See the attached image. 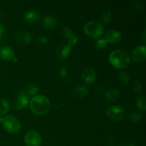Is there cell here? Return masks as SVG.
<instances>
[{"label":"cell","mask_w":146,"mask_h":146,"mask_svg":"<svg viewBox=\"0 0 146 146\" xmlns=\"http://www.w3.org/2000/svg\"><path fill=\"white\" fill-rule=\"evenodd\" d=\"M135 102H136V106H138V108H140L142 111H145L146 108L145 97L142 96H139L137 97Z\"/></svg>","instance_id":"obj_22"},{"label":"cell","mask_w":146,"mask_h":146,"mask_svg":"<svg viewBox=\"0 0 146 146\" xmlns=\"http://www.w3.org/2000/svg\"><path fill=\"white\" fill-rule=\"evenodd\" d=\"M56 24V20L53 16L46 15L42 19V24L46 28H53L55 27Z\"/></svg>","instance_id":"obj_18"},{"label":"cell","mask_w":146,"mask_h":146,"mask_svg":"<svg viewBox=\"0 0 146 146\" xmlns=\"http://www.w3.org/2000/svg\"><path fill=\"white\" fill-rule=\"evenodd\" d=\"M107 41L105 39V38H97L96 41L95 43V46L98 48H103L106 46Z\"/></svg>","instance_id":"obj_25"},{"label":"cell","mask_w":146,"mask_h":146,"mask_svg":"<svg viewBox=\"0 0 146 146\" xmlns=\"http://www.w3.org/2000/svg\"><path fill=\"white\" fill-rule=\"evenodd\" d=\"M84 31L88 36L95 38H101L104 32V27L98 21H91L84 26Z\"/></svg>","instance_id":"obj_3"},{"label":"cell","mask_w":146,"mask_h":146,"mask_svg":"<svg viewBox=\"0 0 146 146\" xmlns=\"http://www.w3.org/2000/svg\"><path fill=\"white\" fill-rule=\"evenodd\" d=\"M81 76L83 80L87 84H92L96 78L95 71L91 67H86L81 71Z\"/></svg>","instance_id":"obj_9"},{"label":"cell","mask_w":146,"mask_h":146,"mask_svg":"<svg viewBox=\"0 0 146 146\" xmlns=\"http://www.w3.org/2000/svg\"><path fill=\"white\" fill-rule=\"evenodd\" d=\"M9 110V105L8 101L5 98L0 100V114L4 115L8 113Z\"/></svg>","instance_id":"obj_19"},{"label":"cell","mask_w":146,"mask_h":146,"mask_svg":"<svg viewBox=\"0 0 146 146\" xmlns=\"http://www.w3.org/2000/svg\"><path fill=\"white\" fill-rule=\"evenodd\" d=\"M1 123L4 129L9 133H17L20 131V128H21V125L19 120L13 115H7L4 117Z\"/></svg>","instance_id":"obj_4"},{"label":"cell","mask_w":146,"mask_h":146,"mask_svg":"<svg viewBox=\"0 0 146 146\" xmlns=\"http://www.w3.org/2000/svg\"><path fill=\"white\" fill-rule=\"evenodd\" d=\"M106 143L109 146H113L115 144V140L113 135H109L106 138Z\"/></svg>","instance_id":"obj_29"},{"label":"cell","mask_w":146,"mask_h":146,"mask_svg":"<svg viewBox=\"0 0 146 146\" xmlns=\"http://www.w3.org/2000/svg\"><path fill=\"white\" fill-rule=\"evenodd\" d=\"M132 88L133 91L136 93H140L142 90V86L140 82L138 81H133L132 84Z\"/></svg>","instance_id":"obj_28"},{"label":"cell","mask_w":146,"mask_h":146,"mask_svg":"<svg viewBox=\"0 0 146 146\" xmlns=\"http://www.w3.org/2000/svg\"><path fill=\"white\" fill-rule=\"evenodd\" d=\"M29 104V98L24 93H20L16 97L14 102V109L23 110Z\"/></svg>","instance_id":"obj_8"},{"label":"cell","mask_w":146,"mask_h":146,"mask_svg":"<svg viewBox=\"0 0 146 146\" xmlns=\"http://www.w3.org/2000/svg\"><path fill=\"white\" fill-rule=\"evenodd\" d=\"M88 94V88L84 86H77L74 87L71 91V95L74 98H81L85 97Z\"/></svg>","instance_id":"obj_15"},{"label":"cell","mask_w":146,"mask_h":146,"mask_svg":"<svg viewBox=\"0 0 146 146\" xmlns=\"http://www.w3.org/2000/svg\"><path fill=\"white\" fill-rule=\"evenodd\" d=\"M120 146H135L133 143L131 142H128V141H123L120 144Z\"/></svg>","instance_id":"obj_31"},{"label":"cell","mask_w":146,"mask_h":146,"mask_svg":"<svg viewBox=\"0 0 146 146\" xmlns=\"http://www.w3.org/2000/svg\"><path fill=\"white\" fill-rule=\"evenodd\" d=\"M0 57L7 61H11L15 57L12 48L7 45L1 46L0 47Z\"/></svg>","instance_id":"obj_14"},{"label":"cell","mask_w":146,"mask_h":146,"mask_svg":"<svg viewBox=\"0 0 146 146\" xmlns=\"http://www.w3.org/2000/svg\"><path fill=\"white\" fill-rule=\"evenodd\" d=\"M121 32L116 29H110L106 33L105 39L107 42L110 43H118L121 39Z\"/></svg>","instance_id":"obj_13"},{"label":"cell","mask_w":146,"mask_h":146,"mask_svg":"<svg viewBox=\"0 0 146 146\" xmlns=\"http://www.w3.org/2000/svg\"><path fill=\"white\" fill-rule=\"evenodd\" d=\"M129 118L132 122L136 123L141 121V119H142V115L138 112H133L130 114Z\"/></svg>","instance_id":"obj_24"},{"label":"cell","mask_w":146,"mask_h":146,"mask_svg":"<svg viewBox=\"0 0 146 146\" xmlns=\"http://www.w3.org/2000/svg\"><path fill=\"white\" fill-rule=\"evenodd\" d=\"M133 7H135V9H141L143 7L142 4H141V2H137V1L133 3Z\"/></svg>","instance_id":"obj_32"},{"label":"cell","mask_w":146,"mask_h":146,"mask_svg":"<svg viewBox=\"0 0 146 146\" xmlns=\"http://www.w3.org/2000/svg\"><path fill=\"white\" fill-rule=\"evenodd\" d=\"M2 120H3V118H1V117H0V123H1V122H2Z\"/></svg>","instance_id":"obj_34"},{"label":"cell","mask_w":146,"mask_h":146,"mask_svg":"<svg viewBox=\"0 0 146 146\" xmlns=\"http://www.w3.org/2000/svg\"><path fill=\"white\" fill-rule=\"evenodd\" d=\"M145 29L143 30V41H144V42H145Z\"/></svg>","instance_id":"obj_33"},{"label":"cell","mask_w":146,"mask_h":146,"mask_svg":"<svg viewBox=\"0 0 146 146\" xmlns=\"http://www.w3.org/2000/svg\"><path fill=\"white\" fill-rule=\"evenodd\" d=\"M120 96V91L117 88H110L106 93V98L108 101H115L118 100Z\"/></svg>","instance_id":"obj_17"},{"label":"cell","mask_w":146,"mask_h":146,"mask_svg":"<svg viewBox=\"0 0 146 146\" xmlns=\"http://www.w3.org/2000/svg\"><path fill=\"white\" fill-rule=\"evenodd\" d=\"M27 146H40L41 143V135L35 131H29L24 137Z\"/></svg>","instance_id":"obj_6"},{"label":"cell","mask_w":146,"mask_h":146,"mask_svg":"<svg viewBox=\"0 0 146 146\" xmlns=\"http://www.w3.org/2000/svg\"><path fill=\"white\" fill-rule=\"evenodd\" d=\"M118 79L121 83L123 84H127L129 83L130 81V76L126 71H121L118 75Z\"/></svg>","instance_id":"obj_20"},{"label":"cell","mask_w":146,"mask_h":146,"mask_svg":"<svg viewBox=\"0 0 146 146\" xmlns=\"http://www.w3.org/2000/svg\"><path fill=\"white\" fill-rule=\"evenodd\" d=\"M101 19L104 23H108L111 20V12L109 9H106L103 11L101 14Z\"/></svg>","instance_id":"obj_23"},{"label":"cell","mask_w":146,"mask_h":146,"mask_svg":"<svg viewBox=\"0 0 146 146\" xmlns=\"http://www.w3.org/2000/svg\"><path fill=\"white\" fill-rule=\"evenodd\" d=\"M7 38V30L2 24H0V43L3 42Z\"/></svg>","instance_id":"obj_26"},{"label":"cell","mask_w":146,"mask_h":146,"mask_svg":"<svg viewBox=\"0 0 146 146\" xmlns=\"http://www.w3.org/2000/svg\"><path fill=\"white\" fill-rule=\"evenodd\" d=\"M109 61L116 68H125L130 64V56L125 50L117 48L110 54Z\"/></svg>","instance_id":"obj_2"},{"label":"cell","mask_w":146,"mask_h":146,"mask_svg":"<svg viewBox=\"0 0 146 146\" xmlns=\"http://www.w3.org/2000/svg\"><path fill=\"white\" fill-rule=\"evenodd\" d=\"M48 38H47L46 36H44V35L38 36L36 38V43L41 46L46 45V44H48Z\"/></svg>","instance_id":"obj_27"},{"label":"cell","mask_w":146,"mask_h":146,"mask_svg":"<svg viewBox=\"0 0 146 146\" xmlns=\"http://www.w3.org/2000/svg\"><path fill=\"white\" fill-rule=\"evenodd\" d=\"M61 31H62L63 36H64V38L68 41V44L74 45V44H76L77 41H78V37L74 34V31L71 30L70 27L64 26L61 29Z\"/></svg>","instance_id":"obj_11"},{"label":"cell","mask_w":146,"mask_h":146,"mask_svg":"<svg viewBox=\"0 0 146 146\" xmlns=\"http://www.w3.org/2000/svg\"><path fill=\"white\" fill-rule=\"evenodd\" d=\"M106 114L110 118L114 121H121L125 115V111L120 106L113 105L107 109Z\"/></svg>","instance_id":"obj_5"},{"label":"cell","mask_w":146,"mask_h":146,"mask_svg":"<svg viewBox=\"0 0 146 146\" xmlns=\"http://www.w3.org/2000/svg\"><path fill=\"white\" fill-rule=\"evenodd\" d=\"M38 90V86L34 83H31L28 85L27 88V92L29 96H34L36 94Z\"/></svg>","instance_id":"obj_21"},{"label":"cell","mask_w":146,"mask_h":146,"mask_svg":"<svg viewBox=\"0 0 146 146\" xmlns=\"http://www.w3.org/2000/svg\"><path fill=\"white\" fill-rule=\"evenodd\" d=\"M30 108L36 115H44L49 111L50 101L45 96H35L30 101Z\"/></svg>","instance_id":"obj_1"},{"label":"cell","mask_w":146,"mask_h":146,"mask_svg":"<svg viewBox=\"0 0 146 146\" xmlns=\"http://www.w3.org/2000/svg\"><path fill=\"white\" fill-rule=\"evenodd\" d=\"M58 74H59L60 77L61 78H64L66 76V74H67V71H66V68L65 67H61L59 68V71H58Z\"/></svg>","instance_id":"obj_30"},{"label":"cell","mask_w":146,"mask_h":146,"mask_svg":"<svg viewBox=\"0 0 146 146\" xmlns=\"http://www.w3.org/2000/svg\"><path fill=\"white\" fill-rule=\"evenodd\" d=\"M33 36L27 31H19L15 34V39L21 44H27L32 40Z\"/></svg>","instance_id":"obj_12"},{"label":"cell","mask_w":146,"mask_h":146,"mask_svg":"<svg viewBox=\"0 0 146 146\" xmlns=\"http://www.w3.org/2000/svg\"><path fill=\"white\" fill-rule=\"evenodd\" d=\"M146 58V47L145 45H139L135 47L132 53L133 61L135 63H143Z\"/></svg>","instance_id":"obj_7"},{"label":"cell","mask_w":146,"mask_h":146,"mask_svg":"<svg viewBox=\"0 0 146 146\" xmlns=\"http://www.w3.org/2000/svg\"><path fill=\"white\" fill-rule=\"evenodd\" d=\"M71 51V45L68 43H64L58 46L56 50L57 58L60 60L65 59L69 56Z\"/></svg>","instance_id":"obj_10"},{"label":"cell","mask_w":146,"mask_h":146,"mask_svg":"<svg viewBox=\"0 0 146 146\" xmlns=\"http://www.w3.org/2000/svg\"><path fill=\"white\" fill-rule=\"evenodd\" d=\"M24 19L29 24H35L39 20L40 16L34 10H29L24 14Z\"/></svg>","instance_id":"obj_16"}]
</instances>
